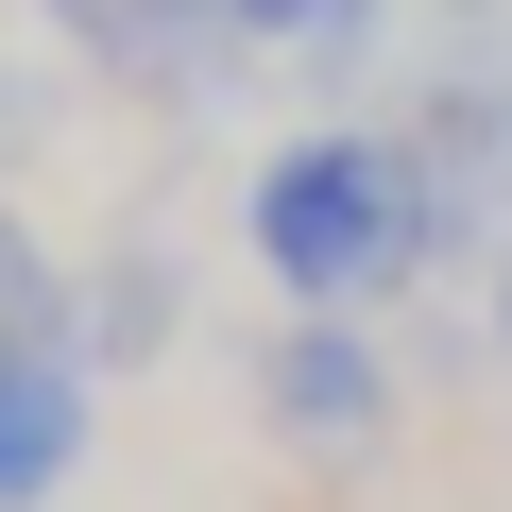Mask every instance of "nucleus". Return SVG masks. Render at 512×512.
Wrapping results in <instances>:
<instances>
[{
  "label": "nucleus",
  "instance_id": "f03ea898",
  "mask_svg": "<svg viewBox=\"0 0 512 512\" xmlns=\"http://www.w3.org/2000/svg\"><path fill=\"white\" fill-rule=\"evenodd\" d=\"M393 410H410V393H393V342H376L359 308H274V342H256V427H274V444L359 461Z\"/></svg>",
  "mask_w": 512,
  "mask_h": 512
},
{
  "label": "nucleus",
  "instance_id": "9d476101",
  "mask_svg": "<svg viewBox=\"0 0 512 512\" xmlns=\"http://www.w3.org/2000/svg\"><path fill=\"white\" fill-rule=\"evenodd\" d=\"M478 325H495V359H512V239H495V274H478Z\"/></svg>",
  "mask_w": 512,
  "mask_h": 512
},
{
  "label": "nucleus",
  "instance_id": "39448f33",
  "mask_svg": "<svg viewBox=\"0 0 512 512\" xmlns=\"http://www.w3.org/2000/svg\"><path fill=\"white\" fill-rule=\"evenodd\" d=\"M393 137H410V171H427L444 222H495L512 205V69H427Z\"/></svg>",
  "mask_w": 512,
  "mask_h": 512
},
{
  "label": "nucleus",
  "instance_id": "20e7f679",
  "mask_svg": "<svg viewBox=\"0 0 512 512\" xmlns=\"http://www.w3.org/2000/svg\"><path fill=\"white\" fill-rule=\"evenodd\" d=\"M103 444V359L86 342H18L0 359V512H52Z\"/></svg>",
  "mask_w": 512,
  "mask_h": 512
},
{
  "label": "nucleus",
  "instance_id": "1a4fd4ad",
  "mask_svg": "<svg viewBox=\"0 0 512 512\" xmlns=\"http://www.w3.org/2000/svg\"><path fill=\"white\" fill-rule=\"evenodd\" d=\"M35 137H52V69H0V171H18Z\"/></svg>",
  "mask_w": 512,
  "mask_h": 512
},
{
  "label": "nucleus",
  "instance_id": "7ed1b4c3",
  "mask_svg": "<svg viewBox=\"0 0 512 512\" xmlns=\"http://www.w3.org/2000/svg\"><path fill=\"white\" fill-rule=\"evenodd\" d=\"M52 52L103 69V86H137V103H205L239 69V18L222 0H52Z\"/></svg>",
  "mask_w": 512,
  "mask_h": 512
},
{
  "label": "nucleus",
  "instance_id": "0eeeda50",
  "mask_svg": "<svg viewBox=\"0 0 512 512\" xmlns=\"http://www.w3.org/2000/svg\"><path fill=\"white\" fill-rule=\"evenodd\" d=\"M222 18H239V52H308V69H359L393 0H222Z\"/></svg>",
  "mask_w": 512,
  "mask_h": 512
},
{
  "label": "nucleus",
  "instance_id": "423d86ee",
  "mask_svg": "<svg viewBox=\"0 0 512 512\" xmlns=\"http://www.w3.org/2000/svg\"><path fill=\"white\" fill-rule=\"evenodd\" d=\"M69 342H86L103 376H137V359H171V342H188V274H171V239H120V256H86Z\"/></svg>",
  "mask_w": 512,
  "mask_h": 512
},
{
  "label": "nucleus",
  "instance_id": "6e6552de",
  "mask_svg": "<svg viewBox=\"0 0 512 512\" xmlns=\"http://www.w3.org/2000/svg\"><path fill=\"white\" fill-rule=\"evenodd\" d=\"M18 342H69V274H52V239L0 205V359H18Z\"/></svg>",
  "mask_w": 512,
  "mask_h": 512
},
{
  "label": "nucleus",
  "instance_id": "f257e3e1",
  "mask_svg": "<svg viewBox=\"0 0 512 512\" xmlns=\"http://www.w3.org/2000/svg\"><path fill=\"white\" fill-rule=\"evenodd\" d=\"M444 239H461V222L427 205L410 137H359V120L274 137V154L239 171V256L274 274V308H393Z\"/></svg>",
  "mask_w": 512,
  "mask_h": 512
}]
</instances>
